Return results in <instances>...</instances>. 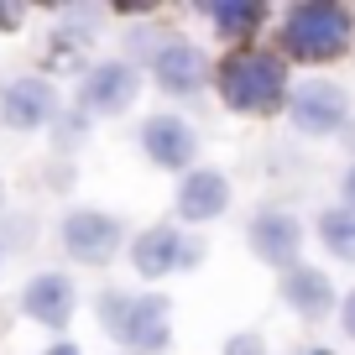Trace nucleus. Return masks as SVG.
Here are the masks:
<instances>
[{
  "label": "nucleus",
  "mask_w": 355,
  "mask_h": 355,
  "mask_svg": "<svg viewBox=\"0 0 355 355\" xmlns=\"http://www.w3.org/2000/svg\"><path fill=\"white\" fill-rule=\"evenodd\" d=\"M214 89H220L225 110H235V115H277V110H288L293 78H288L282 53L230 47L225 63L214 68Z\"/></svg>",
  "instance_id": "f257e3e1"
},
{
  "label": "nucleus",
  "mask_w": 355,
  "mask_h": 355,
  "mask_svg": "<svg viewBox=\"0 0 355 355\" xmlns=\"http://www.w3.org/2000/svg\"><path fill=\"white\" fill-rule=\"evenodd\" d=\"M282 63H334V58L350 53L355 42V11L340 6V0H298L282 11Z\"/></svg>",
  "instance_id": "f03ea898"
},
{
  "label": "nucleus",
  "mask_w": 355,
  "mask_h": 355,
  "mask_svg": "<svg viewBox=\"0 0 355 355\" xmlns=\"http://www.w3.org/2000/svg\"><path fill=\"white\" fill-rule=\"evenodd\" d=\"M100 329L131 355H162L173 340V298L167 293H100Z\"/></svg>",
  "instance_id": "7ed1b4c3"
},
{
  "label": "nucleus",
  "mask_w": 355,
  "mask_h": 355,
  "mask_svg": "<svg viewBox=\"0 0 355 355\" xmlns=\"http://www.w3.org/2000/svg\"><path fill=\"white\" fill-rule=\"evenodd\" d=\"M125 220L110 209H94V204H78L58 220V245L68 251L73 266H110L125 251Z\"/></svg>",
  "instance_id": "20e7f679"
},
{
  "label": "nucleus",
  "mask_w": 355,
  "mask_h": 355,
  "mask_svg": "<svg viewBox=\"0 0 355 355\" xmlns=\"http://www.w3.org/2000/svg\"><path fill=\"white\" fill-rule=\"evenodd\" d=\"M125 256H131V266H136L141 282H162V277H173V272L199 266L204 261V241L183 235L173 220H157V225H146V230H136L131 241H125Z\"/></svg>",
  "instance_id": "39448f33"
},
{
  "label": "nucleus",
  "mask_w": 355,
  "mask_h": 355,
  "mask_svg": "<svg viewBox=\"0 0 355 355\" xmlns=\"http://www.w3.org/2000/svg\"><path fill=\"white\" fill-rule=\"evenodd\" d=\"M288 125L309 141H329V136L350 131V94L334 78H303L288 94Z\"/></svg>",
  "instance_id": "423d86ee"
},
{
  "label": "nucleus",
  "mask_w": 355,
  "mask_h": 355,
  "mask_svg": "<svg viewBox=\"0 0 355 355\" xmlns=\"http://www.w3.org/2000/svg\"><path fill=\"white\" fill-rule=\"evenodd\" d=\"M141 84H146L141 63H131V58H100L84 73V84H78V110L100 115V121H115V115H125L141 100Z\"/></svg>",
  "instance_id": "0eeeda50"
},
{
  "label": "nucleus",
  "mask_w": 355,
  "mask_h": 355,
  "mask_svg": "<svg viewBox=\"0 0 355 355\" xmlns=\"http://www.w3.org/2000/svg\"><path fill=\"white\" fill-rule=\"evenodd\" d=\"M245 245H251V256L261 266H272L282 277L288 266L303 261V220L293 209H282V204H266V209H256L245 220Z\"/></svg>",
  "instance_id": "6e6552de"
},
{
  "label": "nucleus",
  "mask_w": 355,
  "mask_h": 355,
  "mask_svg": "<svg viewBox=\"0 0 355 355\" xmlns=\"http://www.w3.org/2000/svg\"><path fill=\"white\" fill-rule=\"evenodd\" d=\"M146 78H152L162 94H173V100H193L204 84H214V68H209V58H204L199 42L167 37V42H157V53L146 58Z\"/></svg>",
  "instance_id": "1a4fd4ad"
},
{
  "label": "nucleus",
  "mask_w": 355,
  "mask_h": 355,
  "mask_svg": "<svg viewBox=\"0 0 355 355\" xmlns=\"http://www.w3.org/2000/svg\"><path fill=\"white\" fill-rule=\"evenodd\" d=\"M58 115H63V100L47 73H21L0 89V125L6 131H47Z\"/></svg>",
  "instance_id": "9d476101"
},
{
  "label": "nucleus",
  "mask_w": 355,
  "mask_h": 355,
  "mask_svg": "<svg viewBox=\"0 0 355 355\" xmlns=\"http://www.w3.org/2000/svg\"><path fill=\"white\" fill-rule=\"evenodd\" d=\"M141 157L157 167V173H189V167H199V131H193L183 115L162 110V115H146L141 121Z\"/></svg>",
  "instance_id": "9b49d317"
},
{
  "label": "nucleus",
  "mask_w": 355,
  "mask_h": 355,
  "mask_svg": "<svg viewBox=\"0 0 355 355\" xmlns=\"http://www.w3.org/2000/svg\"><path fill=\"white\" fill-rule=\"evenodd\" d=\"M235 204V189H230V178L220 173V167H189V173L178 178V193H173V214L178 225H214L225 220Z\"/></svg>",
  "instance_id": "f8f14e48"
},
{
  "label": "nucleus",
  "mask_w": 355,
  "mask_h": 355,
  "mask_svg": "<svg viewBox=\"0 0 355 355\" xmlns=\"http://www.w3.org/2000/svg\"><path fill=\"white\" fill-rule=\"evenodd\" d=\"M21 313L32 324H42V329H68L78 313V282L68 277V272H37V277H26L21 288Z\"/></svg>",
  "instance_id": "ddd939ff"
},
{
  "label": "nucleus",
  "mask_w": 355,
  "mask_h": 355,
  "mask_svg": "<svg viewBox=\"0 0 355 355\" xmlns=\"http://www.w3.org/2000/svg\"><path fill=\"white\" fill-rule=\"evenodd\" d=\"M277 298H282V309H293L303 324H319V319H329V313L340 309V293H334L329 272H324V266H309V261L288 266L277 277Z\"/></svg>",
  "instance_id": "4468645a"
},
{
  "label": "nucleus",
  "mask_w": 355,
  "mask_h": 355,
  "mask_svg": "<svg viewBox=\"0 0 355 355\" xmlns=\"http://www.w3.org/2000/svg\"><path fill=\"white\" fill-rule=\"evenodd\" d=\"M204 21L214 26V37L230 47H251V37L266 26V6L261 0H209V6H199Z\"/></svg>",
  "instance_id": "2eb2a0df"
},
{
  "label": "nucleus",
  "mask_w": 355,
  "mask_h": 355,
  "mask_svg": "<svg viewBox=\"0 0 355 355\" xmlns=\"http://www.w3.org/2000/svg\"><path fill=\"white\" fill-rule=\"evenodd\" d=\"M313 235H319V245L334 256V261L355 266V209H345V204H329V209L313 220Z\"/></svg>",
  "instance_id": "dca6fc26"
},
{
  "label": "nucleus",
  "mask_w": 355,
  "mask_h": 355,
  "mask_svg": "<svg viewBox=\"0 0 355 355\" xmlns=\"http://www.w3.org/2000/svg\"><path fill=\"white\" fill-rule=\"evenodd\" d=\"M220 355H272V350H266V340L256 329H235L230 340L220 345Z\"/></svg>",
  "instance_id": "f3484780"
},
{
  "label": "nucleus",
  "mask_w": 355,
  "mask_h": 355,
  "mask_svg": "<svg viewBox=\"0 0 355 355\" xmlns=\"http://www.w3.org/2000/svg\"><path fill=\"white\" fill-rule=\"evenodd\" d=\"M334 313H340V329H345V340L355 345V288L340 298V309H334Z\"/></svg>",
  "instance_id": "a211bd4d"
},
{
  "label": "nucleus",
  "mask_w": 355,
  "mask_h": 355,
  "mask_svg": "<svg viewBox=\"0 0 355 355\" xmlns=\"http://www.w3.org/2000/svg\"><path fill=\"white\" fill-rule=\"evenodd\" d=\"M340 204H345V209H355V162L345 167V178H340Z\"/></svg>",
  "instance_id": "6ab92c4d"
},
{
  "label": "nucleus",
  "mask_w": 355,
  "mask_h": 355,
  "mask_svg": "<svg viewBox=\"0 0 355 355\" xmlns=\"http://www.w3.org/2000/svg\"><path fill=\"white\" fill-rule=\"evenodd\" d=\"M21 6H6V0H0V32H16V26H21Z\"/></svg>",
  "instance_id": "aec40b11"
},
{
  "label": "nucleus",
  "mask_w": 355,
  "mask_h": 355,
  "mask_svg": "<svg viewBox=\"0 0 355 355\" xmlns=\"http://www.w3.org/2000/svg\"><path fill=\"white\" fill-rule=\"evenodd\" d=\"M42 355H84V350H78V345L73 340H53V345H47V350Z\"/></svg>",
  "instance_id": "412c9836"
},
{
  "label": "nucleus",
  "mask_w": 355,
  "mask_h": 355,
  "mask_svg": "<svg viewBox=\"0 0 355 355\" xmlns=\"http://www.w3.org/2000/svg\"><path fill=\"white\" fill-rule=\"evenodd\" d=\"M303 355H334V350H324V345H309V350H303Z\"/></svg>",
  "instance_id": "4be33fe9"
},
{
  "label": "nucleus",
  "mask_w": 355,
  "mask_h": 355,
  "mask_svg": "<svg viewBox=\"0 0 355 355\" xmlns=\"http://www.w3.org/2000/svg\"><path fill=\"white\" fill-rule=\"evenodd\" d=\"M0 261H6V241H0Z\"/></svg>",
  "instance_id": "5701e85b"
}]
</instances>
